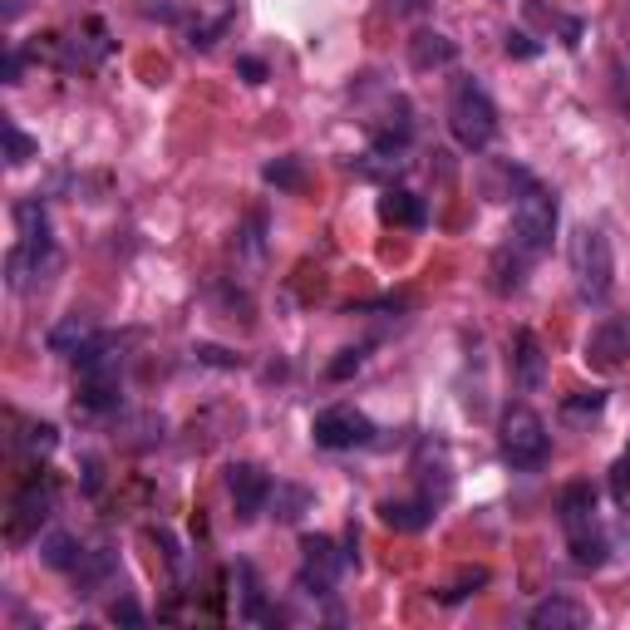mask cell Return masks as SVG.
I'll list each match as a JSON object with an SVG mask.
<instances>
[{
    "label": "cell",
    "instance_id": "1",
    "mask_svg": "<svg viewBox=\"0 0 630 630\" xmlns=\"http://www.w3.org/2000/svg\"><path fill=\"white\" fill-rule=\"evenodd\" d=\"M566 261H571L581 300H591V306L610 300V291H616V257H610V236L601 227H577L571 246H566Z\"/></svg>",
    "mask_w": 630,
    "mask_h": 630
},
{
    "label": "cell",
    "instance_id": "2",
    "mask_svg": "<svg viewBox=\"0 0 630 630\" xmlns=\"http://www.w3.org/2000/svg\"><path fill=\"white\" fill-rule=\"evenodd\" d=\"M449 133L459 139V149H468V153H483L492 143V133H498V108H492V99L483 94L473 79H459V85H453Z\"/></svg>",
    "mask_w": 630,
    "mask_h": 630
},
{
    "label": "cell",
    "instance_id": "3",
    "mask_svg": "<svg viewBox=\"0 0 630 630\" xmlns=\"http://www.w3.org/2000/svg\"><path fill=\"white\" fill-rule=\"evenodd\" d=\"M498 443H502V459L513 463V468H523V473L542 468L547 453H552V438H547L542 414H537V409H527V404H513L507 414H502Z\"/></svg>",
    "mask_w": 630,
    "mask_h": 630
},
{
    "label": "cell",
    "instance_id": "4",
    "mask_svg": "<svg viewBox=\"0 0 630 630\" xmlns=\"http://www.w3.org/2000/svg\"><path fill=\"white\" fill-rule=\"evenodd\" d=\"M552 236H556V203L542 188L527 182L523 197L513 203V246L523 257H542L547 246H552Z\"/></svg>",
    "mask_w": 630,
    "mask_h": 630
},
{
    "label": "cell",
    "instance_id": "5",
    "mask_svg": "<svg viewBox=\"0 0 630 630\" xmlns=\"http://www.w3.org/2000/svg\"><path fill=\"white\" fill-rule=\"evenodd\" d=\"M310 434H316V443H321V449H335V453H345V449H364V443H374V424H370V414H360V409H350V404H331V409H321V414H316V424H310Z\"/></svg>",
    "mask_w": 630,
    "mask_h": 630
},
{
    "label": "cell",
    "instance_id": "6",
    "mask_svg": "<svg viewBox=\"0 0 630 630\" xmlns=\"http://www.w3.org/2000/svg\"><path fill=\"white\" fill-rule=\"evenodd\" d=\"M227 492H232L236 523H257V517L267 513L277 483H271V473L261 468V463H232V468H227Z\"/></svg>",
    "mask_w": 630,
    "mask_h": 630
},
{
    "label": "cell",
    "instance_id": "7",
    "mask_svg": "<svg viewBox=\"0 0 630 630\" xmlns=\"http://www.w3.org/2000/svg\"><path fill=\"white\" fill-rule=\"evenodd\" d=\"M50 507H54V492L44 488V483H25L11 502V542H25V537L40 532Z\"/></svg>",
    "mask_w": 630,
    "mask_h": 630
},
{
    "label": "cell",
    "instance_id": "8",
    "mask_svg": "<svg viewBox=\"0 0 630 630\" xmlns=\"http://www.w3.org/2000/svg\"><path fill=\"white\" fill-rule=\"evenodd\" d=\"M630 360V321H601L587 335V364L591 370H620Z\"/></svg>",
    "mask_w": 630,
    "mask_h": 630
},
{
    "label": "cell",
    "instance_id": "9",
    "mask_svg": "<svg viewBox=\"0 0 630 630\" xmlns=\"http://www.w3.org/2000/svg\"><path fill=\"white\" fill-rule=\"evenodd\" d=\"M527 626L532 630H581V626H591V606H581L577 596H547L527 610Z\"/></svg>",
    "mask_w": 630,
    "mask_h": 630
},
{
    "label": "cell",
    "instance_id": "10",
    "mask_svg": "<svg viewBox=\"0 0 630 630\" xmlns=\"http://www.w3.org/2000/svg\"><path fill=\"white\" fill-rule=\"evenodd\" d=\"M556 513H562V527L566 537H577V532H591L596 523V488L591 483H566L562 498H556Z\"/></svg>",
    "mask_w": 630,
    "mask_h": 630
},
{
    "label": "cell",
    "instance_id": "11",
    "mask_svg": "<svg viewBox=\"0 0 630 630\" xmlns=\"http://www.w3.org/2000/svg\"><path fill=\"white\" fill-rule=\"evenodd\" d=\"M380 523L395 532H424L434 523V498H389L380 502Z\"/></svg>",
    "mask_w": 630,
    "mask_h": 630
},
{
    "label": "cell",
    "instance_id": "12",
    "mask_svg": "<svg viewBox=\"0 0 630 630\" xmlns=\"http://www.w3.org/2000/svg\"><path fill=\"white\" fill-rule=\"evenodd\" d=\"M409 60H414V69H443L453 65V40L438 30H419L409 40Z\"/></svg>",
    "mask_w": 630,
    "mask_h": 630
},
{
    "label": "cell",
    "instance_id": "13",
    "mask_svg": "<svg viewBox=\"0 0 630 630\" xmlns=\"http://www.w3.org/2000/svg\"><path fill=\"white\" fill-rule=\"evenodd\" d=\"M380 217H385V222H395V227H424L428 222V207H424V197H414L409 188H389L385 203H380Z\"/></svg>",
    "mask_w": 630,
    "mask_h": 630
},
{
    "label": "cell",
    "instance_id": "14",
    "mask_svg": "<svg viewBox=\"0 0 630 630\" xmlns=\"http://www.w3.org/2000/svg\"><path fill=\"white\" fill-rule=\"evenodd\" d=\"M513 370H517V385H523V389H542V380H547V360H542V345H537V335H532V331L517 335Z\"/></svg>",
    "mask_w": 630,
    "mask_h": 630
},
{
    "label": "cell",
    "instance_id": "15",
    "mask_svg": "<svg viewBox=\"0 0 630 630\" xmlns=\"http://www.w3.org/2000/svg\"><path fill=\"white\" fill-rule=\"evenodd\" d=\"M94 321H89V316H65V321H60V325H54V331H50V350L54 355H69V360H75V355L79 350H85V345L89 340H94Z\"/></svg>",
    "mask_w": 630,
    "mask_h": 630
},
{
    "label": "cell",
    "instance_id": "16",
    "mask_svg": "<svg viewBox=\"0 0 630 630\" xmlns=\"http://www.w3.org/2000/svg\"><path fill=\"white\" fill-rule=\"evenodd\" d=\"M566 542H571V562H577L581 571H596V566H606L610 542L601 537V527H591V532H577V537H566Z\"/></svg>",
    "mask_w": 630,
    "mask_h": 630
},
{
    "label": "cell",
    "instance_id": "17",
    "mask_svg": "<svg viewBox=\"0 0 630 630\" xmlns=\"http://www.w3.org/2000/svg\"><path fill=\"white\" fill-rule=\"evenodd\" d=\"M40 552H44V562H50L54 571H75V566L85 562V552H79V542H75V537H65V532L44 537V542H40Z\"/></svg>",
    "mask_w": 630,
    "mask_h": 630
},
{
    "label": "cell",
    "instance_id": "18",
    "mask_svg": "<svg viewBox=\"0 0 630 630\" xmlns=\"http://www.w3.org/2000/svg\"><path fill=\"white\" fill-rule=\"evenodd\" d=\"M0 139H5V163H11V168H25V163H30L35 153H40V143H35V139H25V133L15 129L11 118L0 124Z\"/></svg>",
    "mask_w": 630,
    "mask_h": 630
},
{
    "label": "cell",
    "instance_id": "19",
    "mask_svg": "<svg viewBox=\"0 0 630 630\" xmlns=\"http://www.w3.org/2000/svg\"><path fill=\"white\" fill-rule=\"evenodd\" d=\"M601 409H606V389H581V395H571L562 404V419L566 424H581V419H596Z\"/></svg>",
    "mask_w": 630,
    "mask_h": 630
},
{
    "label": "cell",
    "instance_id": "20",
    "mask_svg": "<svg viewBox=\"0 0 630 630\" xmlns=\"http://www.w3.org/2000/svg\"><path fill=\"white\" fill-rule=\"evenodd\" d=\"M267 182L296 193V188H306V168H300V158H277V163H267Z\"/></svg>",
    "mask_w": 630,
    "mask_h": 630
},
{
    "label": "cell",
    "instance_id": "21",
    "mask_svg": "<svg viewBox=\"0 0 630 630\" xmlns=\"http://www.w3.org/2000/svg\"><path fill=\"white\" fill-rule=\"evenodd\" d=\"M108 571H114V552H85V562L75 566V577H79V587H94V581H104Z\"/></svg>",
    "mask_w": 630,
    "mask_h": 630
},
{
    "label": "cell",
    "instance_id": "22",
    "mask_svg": "<svg viewBox=\"0 0 630 630\" xmlns=\"http://www.w3.org/2000/svg\"><path fill=\"white\" fill-rule=\"evenodd\" d=\"M473 587H488V571H483V566H473V571H463V577L453 581L449 591H443V601H449V606H453V601L473 596Z\"/></svg>",
    "mask_w": 630,
    "mask_h": 630
},
{
    "label": "cell",
    "instance_id": "23",
    "mask_svg": "<svg viewBox=\"0 0 630 630\" xmlns=\"http://www.w3.org/2000/svg\"><path fill=\"white\" fill-rule=\"evenodd\" d=\"M610 492H616L620 507H630V449L616 459V468H610Z\"/></svg>",
    "mask_w": 630,
    "mask_h": 630
},
{
    "label": "cell",
    "instance_id": "24",
    "mask_svg": "<svg viewBox=\"0 0 630 630\" xmlns=\"http://www.w3.org/2000/svg\"><path fill=\"white\" fill-rule=\"evenodd\" d=\"M360 364H364V350H340V360L331 364V380H350Z\"/></svg>",
    "mask_w": 630,
    "mask_h": 630
},
{
    "label": "cell",
    "instance_id": "25",
    "mask_svg": "<svg viewBox=\"0 0 630 630\" xmlns=\"http://www.w3.org/2000/svg\"><path fill=\"white\" fill-rule=\"evenodd\" d=\"M108 620H124V626H143V610L133 606V601H114V610H108Z\"/></svg>",
    "mask_w": 630,
    "mask_h": 630
},
{
    "label": "cell",
    "instance_id": "26",
    "mask_svg": "<svg viewBox=\"0 0 630 630\" xmlns=\"http://www.w3.org/2000/svg\"><path fill=\"white\" fill-rule=\"evenodd\" d=\"M236 69H242L246 85H267V65H261V60H252V54H246V60H236Z\"/></svg>",
    "mask_w": 630,
    "mask_h": 630
},
{
    "label": "cell",
    "instance_id": "27",
    "mask_svg": "<svg viewBox=\"0 0 630 630\" xmlns=\"http://www.w3.org/2000/svg\"><path fill=\"white\" fill-rule=\"evenodd\" d=\"M507 54H517V60H532V54H537V44L527 40L523 30H517V35H507Z\"/></svg>",
    "mask_w": 630,
    "mask_h": 630
},
{
    "label": "cell",
    "instance_id": "28",
    "mask_svg": "<svg viewBox=\"0 0 630 630\" xmlns=\"http://www.w3.org/2000/svg\"><path fill=\"white\" fill-rule=\"evenodd\" d=\"M197 355H203L207 364H236L232 355H227V350H217V345H203V350H197Z\"/></svg>",
    "mask_w": 630,
    "mask_h": 630
},
{
    "label": "cell",
    "instance_id": "29",
    "mask_svg": "<svg viewBox=\"0 0 630 630\" xmlns=\"http://www.w3.org/2000/svg\"><path fill=\"white\" fill-rule=\"evenodd\" d=\"M5 85H21V54H5Z\"/></svg>",
    "mask_w": 630,
    "mask_h": 630
}]
</instances>
